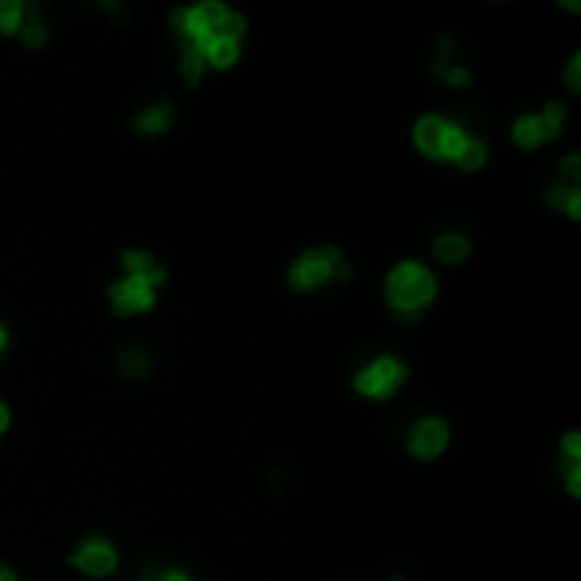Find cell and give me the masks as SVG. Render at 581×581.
I'll use <instances>...</instances> for the list:
<instances>
[{"mask_svg":"<svg viewBox=\"0 0 581 581\" xmlns=\"http://www.w3.org/2000/svg\"><path fill=\"white\" fill-rule=\"evenodd\" d=\"M435 296V276L418 262H401L391 269L388 276V299L395 310H415L422 313V306Z\"/></svg>","mask_w":581,"mask_h":581,"instance_id":"1","label":"cell"},{"mask_svg":"<svg viewBox=\"0 0 581 581\" xmlns=\"http://www.w3.org/2000/svg\"><path fill=\"white\" fill-rule=\"evenodd\" d=\"M340 252L330 249V245H320V249L299 255L293 262V269H289V283L296 289H313L320 283H327V279L337 276V266H340Z\"/></svg>","mask_w":581,"mask_h":581,"instance_id":"2","label":"cell"},{"mask_svg":"<svg viewBox=\"0 0 581 581\" xmlns=\"http://www.w3.org/2000/svg\"><path fill=\"white\" fill-rule=\"evenodd\" d=\"M405 374H408V367L401 364L398 357H378L371 367H364V371L357 374V391H364V395H371V398H384L405 381Z\"/></svg>","mask_w":581,"mask_h":581,"instance_id":"3","label":"cell"},{"mask_svg":"<svg viewBox=\"0 0 581 581\" xmlns=\"http://www.w3.org/2000/svg\"><path fill=\"white\" fill-rule=\"evenodd\" d=\"M72 565L85 571V575H109V571L116 568V551L109 541L92 537V541H85L82 548L72 554Z\"/></svg>","mask_w":581,"mask_h":581,"instance_id":"4","label":"cell"},{"mask_svg":"<svg viewBox=\"0 0 581 581\" xmlns=\"http://www.w3.org/2000/svg\"><path fill=\"white\" fill-rule=\"evenodd\" d=\"M109 299H113V310L119 313H136V310H150L153 306V286L140 283V279H119L109 289Z\"/></svg>","mask_w":581,"mask_h":581,"instance_id":"5","label":"cell"},{"mask_svg":"<svg viewBox=\"0 0 581 581\" xmlns=\"http://www.w3.org/2000/svg\"><path fill=\"white\" fill-rule=\"evenodd\" d=\"M449 442V429L439 422V418H425V422H418L412 429V439H408V446H412L415 456L422 459H432L439 456L442 449H446Z\"/></svg>","mask_w":581,"mask_h":581,"instance_id":"6","label":"cell"},{"mask_svg":"<svg viewBox=\"0 0 581 581\" xmlns=\"http://www.w3.org/2000/svg\"><path fill=\"white\" fill-rule=\"evenodd\" d=\"M442 136H446V119H439V116L418 119V126H415L418 150H425L429 157H442Z\"/></svg>","mask_w":581,"mask_h":581,"instance_id":"7","label":"cell"},{"mask_svg":"<svg viewBox=\"0 0 581 581\" xmlns=\"http://www.w3.org/2000/svg\"><path fill=\"white\" fill-rule=\"evenodd\" d=\"M123 266L130 272V279H140V283H147V286L164 283V269H160L147 252H126Z\"/></svg>","mask_w":581,"mask_h":581,"instance_id":"8","label":"cell"},{"mask_svg":"<svg viewBox=\"0 0 581 581\" xmlns=\"http://www.w3.org/2000/svg\"><path fill=\"white\" fill-rule=\"evenodd\" d=\"M119 371L126 374L130 381H140V378H147V371H150V354L143 347H123L119 350Z\"/></svg>","mask_w":581,"mask_h":581,"instance_id":"9","label":"cell"},{"mask_svg":"<svg viewBox=\"0 0 581 581\" xmlns=\"http://www.w3.org/2000/svg\"><path fill=\"white\" fill-rule=\"evenodd\" d=\"M435 255H439L442 262H463L466 255H469V242H466V235H459V232H446V235H439V238H435Z\"/></svg>","mask_w":581,"mask_h":581,"instance_id":"10","label":"cell"},{"mask_svg":"<svg viewBox=\"0 0 581 581\" xmlns=\"http://www.w3.org/2000/svg\"><path fill=\"white\" fill-rule=\"evenodd\" d=\"M170 116H174V109H170L167 102H160V106H153V109H147V113L136 116V123H133V126H136L140 133H160V130H167Z\"/></svg>","mask_w":581,"mask_h":581,"instance_id":"11","label":"cell"},{"mask_svg":"<svg viewBox=\"0 0 581 581\" xmlns=\"http://www.w3.org/2000/svg\"><path fill=\"white\" fill-rule=\"evenodd\" d=\"M204 58H208L211 65H232L238 58V41H225V38H208L204 41Z\"/></svg>","mask_w":581,"mask_h":581,"instance_id":"12","label":"cell"},{"mask_svg":"<svg viewBox=\"0 0 581 581\" xmlns=\"http://www.w3.org/2000/svg\"><path fill=\"white\" fill-rule=\"evenodd\" d=\"M452 160H456L459 167H466V170H476V167H480L483 160H486V147H483V140H480V136H466L463 147L456 150V157H452Z\"/></svg>","mask_w":581,"mask_h":581,"instance_id":"13","label":"cell"},{"mask_svg":"<svg viewBox=\"0 0 581 581\" xmlns=\"http://www.w3.org/2000/svg\"><path fill=\"white\" fill-rule=\"evenodd\" d=\"M548 201L554 204V208H568V215H571V218H578V215H581V191H578V187H568V184L551 187Z\"/></svg>","mask_w":581,"mask_h":581,"instance_id":"14","label":"cell"},{"mask_svg":"<svg viewBox=\"0 0 581 581\" xmlns=\"http://www.w3.org/2000/svg\"><path fill=\"white\" fill-rule=\"evenodd\" d=\"M537 126H541L544 140H548V136H558L561 126H565V106H561V102H548L544 116H537Z\"/></svg>","mask_w":581,"mask_h":581,"instance_id":"15","label":"cell"},{"mask_svg":"<svg viewBox=\"0 0 581 581\" xmlns=\"http://www.w3.org/2000/svg\"><path fill=\"white\" fill-rule=\"evenodd\" d=\"M514 140L520 147H537L544 140L541 136V126H537V116H520L514 123Z\"/></svg>","mask_w":581,"mask_h":581,"instance_id":"16","label":"cell"},{"mask_svg":"<svg viewBox=\"0 0 581 581\" xmlns=\"http://www.w3.org/2000/svg\"><path fill=\"white\" fill-rule=\"evenodd\" d=\"M242 31H245V17L235 14V11H225V17L218 21V28H215V34H211V38L238 41V38H242Z\"/></svg>","mask_w":581,"mask_h":581,"instance_id":"17","label":"cell"},{"mask_svg":"<svg viewBox=\"0 0 581 581\" xmlns=\"http://www.w3.org/2000/svg\"><path fill=\"white\" fill-rule=\"evenodd\" d=\"M24 24V4L21 0H0V31H14Z\"/></svg>","mask_w":581,"mask_h":581,"instance_id":"18","label":"cell"},{"mask_svg":"<svg viewBox=\"0 0 581 581\" xmlns=\"http://www.w3.org/2000/svg\"><path fill=\"white\" fill-rule=\"evenodd\" d=\"M204 51L201 48H191V51H184L181 55V72H184V79L187 82H198L201 79V72H204Z\"/></svg>","mask_w":581,"mask_h":581,"instance_id":"19","label":"cell"},{"mask_svg":"<svg viewBox=\"0 0 581 581\" xmlns=\"http://www.w3.org/2000/svg\"><path fill=\"white\" fill-rule=\"evenodd\" d=\"M21 28H24V41H28V45H41V41L48 38V28H45V21H41L38 14L28 17V21H24Z\"/></svg>","mask_w":581,"mask_h":581,"instance_id":"20","label":"cell"},{"mask_svg":"<svg viewBox=\"0 0 581 581\" xmlns=\"http://www.w3.org/2000/svg\"><path fill=\"white\" fill-rule=\"evenodd\" d=\"M561 174L568 177V187H578V181H581V157L578 153H568V157L561 160Z\"/></svg>","mask_w":581,"mask_h":581,"instance_id":"21","label":"cell"},{"mask_svg":"<svg viewBox=\"0 0 581 581\" xmlns=\"http://www.w3.org/2000/svg\"><path fill=\"white\" fill-rule=\"evenodd\" d=\"M568 85H571V89H578V75H581V55H575V58H571V62H568Z\"/></svg>","mask_w":581,"mask_h":581,"instance_id":"22","label":"cell"},{"mask_svg":"<svg viewBox=\"0 0 581 581\" xmlns=\"http://www.w3.org/2000/svg\"><path fill=\"white\" fill-rule=\"evenodd\" d=\"M565 452L571 459H578L581 456V439H578V432H568L565 435Z\"/></svg>","mask_w":581,"mask_h":581,"instance_id":"23","label":"cell"},{"mask_svg":"<svg viewBox=\"0 0 581 581\" xmlns=\"http://www.w3.org/2000/svg\"><path fill=\"white\" fill-rule=\"evenodd\" d=\"M446 79H449L452 85H466V82H469V72H466V68H449Z\"/></svg>","mask_w":581,"mask_h":581,"instance_id":"24","label":"cell"},{"mask_svg":"<svg viewBox=\"0 0 581 581\" xmlns=\"http://www.w3.org/2000/svg\"><path fill=\"white\" fill-rule=\"evenodd\" d=\"M395 313H398V320H401V323H415L418 316H422V313H415V310H395Z\"/></svg>","mask_w":581,"mask_h":581,"instance_id":"25","label":"cell"},{"mask_svg":"<svg viewBox=\"0 0 581 581\" xmlns=\"http://www.w3.org/2000/svg\"><path fill=\"white\" fill-rule=\"evenodd\" d=\"M7 422H11V412H7V405L0 401V432L7 429Z\"/></svg>","mask_w":581,"mask_h":581,"instance_id":"26","label":"cell"},{"mask_svg":"<svg viewBox=\"0 0 581 581\" xmlns=\"http://www.w3.org/2000/svg\"><path fill=\"white\" fill-rule=\"evenodd\" d=\"M164 581H191V578H187V575H181V571H170V575H167Z\"/></svg>","mask_w":581,"mask_h":581,"instance_id":"27","label":"cell"},{"mask_svg":"<svg viewBox=\"0 0 581 581\" xmlns=\"http://www.w3.org/2000/svg\"><path fill=\"white\" fill-rule=\"evenodd\" d=\"M0 581H14V571H11V568H4V565H0Z\"/></svg>","mask_w":581,"mask_h":581,"instance_id":"28","label":"cell"},{"mask_svg":"<svg viewBox=\"0 0 581 581\" xmlns=\"http://www.w3.org/2000/svg\"><path fill=\"white\" fill-rule=\"evenodd\" d=\"M4 344H7V330L0 327V350H4Z\"/></svg>","mask_w":581,"mask_h":581,"instance_id":"29","label":"cell"}]
</instances>
